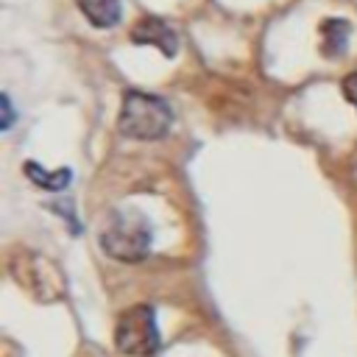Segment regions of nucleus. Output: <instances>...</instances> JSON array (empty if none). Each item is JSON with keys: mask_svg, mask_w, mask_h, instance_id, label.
I'll list each match as a JSON object with an SVG mask.
<instances>
[{"mask_svg": "<svg viewBox=\"0 0 357 357\" xmlns=\"http://www.w3.org/2000/svg\"><path fill=\"white\" fill-rule=\"evenodd\" d=\"M25 173H28V178L36 187H45V190H64L70 184V178H73V173L67 167H61V170H42L36 162H28Z\"/></svg>", "mask_w": 357, "mask_h": 357, "instance_id": "7", "label": "nucleus"}, {"mask_svg": "<svg viewBox=\"0 0 357 357\" xmlns=\"http://www.w3.org/2000/svg\"><path fill=\"white\" fill-rule=\"evenodd\" d=\"M131 42H137V45H153V47H159L165 56H176V50H178V36H176V31H173L165 20H159V17H142V20L131 28Z\"/></svg>", "mask_w": 357, "mask_h": 357, "instance_id": "4", "label": "nucleus"}, {"mask_svg": "<svg viewBox=\"0 0 357 357\" xmlns=\"http://www.w3.org/2000/svg\"><path fill=\"white\" fill-rule=\"evenodd\" d=\"M100 245L109 257L123 262H139L151 248V229L139 212H114L103 229Z\"/></svg>", "mask_w": 357, "mask_h": 357, "instance_id": "2", "label": "nucleus"}, {"mask_svg": "<svg viewBox=\"0 0 357 357\" xmlns=\"http://www.w3.org/2000/svg\"><path fill=\"white\" fill-rule=\"evenodd\" d=\"M0 103H3V120H0V128H8V126H11V120H14L11 98H8V95H3V98H0Z\"/></svg>", "mask_w": 357, "mask_h": 357, "instance_id": "9", "label": "nucleus"}, {"mask_svg": "<svg viewBox=\"0 0 357 357\" xmlns=\"http://www.w3.org/2000/svg\"><path fill=\"white\" fill-rule=\"evenodd\" d=\"M114 343L128 357H151L159 349V329H156L153 310L148 304H137L126 310L117 318Z\"/></svg>", "mask_w": 357, "mask_h": 357, "instance_id": "3", "label": "nucleus"}, {"mask_svg": "<svg viewBox=\"0 0 357 357\" xmlns=\"http://www.w3.org/2000/svg\"><path fill=\"white\" fill-rule=\"evenodd\" d=\"M349 22L346 20H324L321 22V53L326 59H335L346 50V42H349Z\"/></svg>", "mask_w": 357, "mask_h": 357, "instance_id": "6", "label": "nucleus"}, {"mask_svg": "<svg viewBox=\"0 0 357 357\" xmlns=\"http://www.w3.org/2000/svg\"><path fill=\"white\" fill-rule=\"evenodd\" d=\"M173 123L170 106L151 92L128 89L120 106V131L134 139H159Z\"/></svg>", "mask_w": 357, "mask_h": 357, "instance_id": "1", "label": "nucleus"}, {"mask_svg": "<svg viewBox=\"0 0 357 357\" xmlns=\"http://www.w3.org/2000/svg\"><path fill=\"white\" fill-rule=\"evenodd\" d=\"M343 95H346V100L351 106H357V73H349L343 78Z\"/></svg>", "mask_w": 357, "mask_h": 357, "instance_id": "8", "label": "nucleus"}, {"mask_svg": "<svg viewBox=\"0 0 357 357\" xmlns=\"http://www.w3.org/2000/svg\"><path fill=\"white\" fill-rule=\"evenodd\" d=\"M78 8L98 28H112L123 17V3L120 0H78Z\"/></svg>", "mask_w": 357, "mask_h": 357, "instance_id": "5", "label": "nucleus"}]
</instances>
